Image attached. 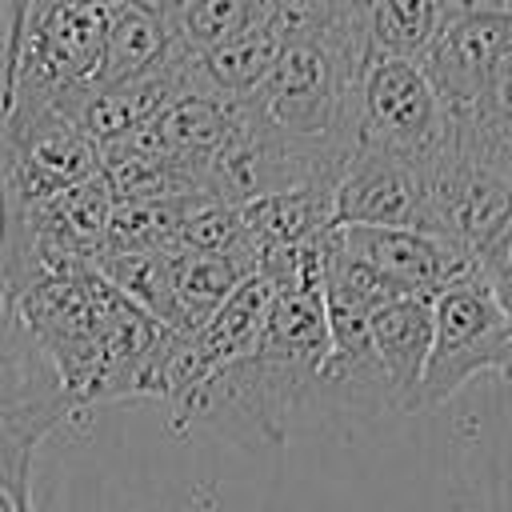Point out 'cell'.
<instances>
[{
  "label": "cell",
  "instance_id": "4fadbf2b",
  "mask_svg": "<svg viewBox=\"0 0 512 512\" xmlns=\"http://www.w3.org/2000/svg\"><path fill=\"white\" fill-rule=\"evenodd\" d=\"M244 236L256 260H272L280 252H296L316 244L332 228V192L328 188H288L272 196H256L240 204Z\"/></svg>",
  "mask_w": 512,
  "mask_h": 512
},
{
  "label": "cell",
  "instance_id": "3957f363",
  "mask_svg": "<svg viewBox=\"0 0 512 512\" xmlns=\"http://www.w3.org/2000/svg\"><path fill=\"white\" fill-rule=\"evenodd\" d=\"M108 36V8L32 0L12 64L0 72V112L16 100H60L96 84Z\"/></svg>",
  "mask_w": 512,
  "mask_h": 512
},
{
  "label": "cell",
  "instance_id": "e0dca14e",
  "mask_svg": "<svg viewBox=\"0 0 512 512\" xmlns=\"http://www.w3.org/2000/svg\"><path fill=\"white\" fill-rule=\"evenodd\" d=\"M444 28L440 0H380L368 20V56L424 60Z\"/></svg>",
  "mask_w": 512,
  "mask_h": 512
},
{
  "label": "cell",
  "instance_id": "2e32d148",
  "mask_svg": "<svg viewBox=\"0 0 512 512\" xmlns=\"http://www.w3.org/2000/svg\"><path fill=\"white\" fill-rule=\"evenodd\" d=\"M268 12H272V0H188L180 20L168 32L188 56L200 60L224 48L228 40H236L240 32L264 24Z\"/></svg>",
  "mask_w": 512,
  "mask_h": 512
},
{
  "label": "cell",
  "instance_id": "52a82bcc",
  "mask_svg": "<svg viewBox=\"0 0 512 512\" xmlns=\"http://www.w3.org/2000/svg\"><path fill=\"white\" fill-rule=\"evenodd\" d=\"M276 300V272L272 268H256L200 328L192 332H176L160 368V392L156 400H164L168 408H176L184 396H192L208 376H216L224 364H232L236 356H244L260 332L264 320L272 312Z\"/></svg>",
  "mask_w": 512,
  "mask_h": 512
},
{
  "label": "cell",
  "instance_id": "7a4b0ae2",
  "mask_svg": "<svg viewBox=\"0 0 512 512\" xmlns=\"http://www.w3.org/2000/svg\"><path fill=\"white\" fill-rule=\"evenodd\" d=\"M512 224V176L492 148V124H448L440 148L424 164V224L476 260Z\"/></svg>",
  "mask_w": 512,
  "mask_h": 512
},
{
  "label": "cell",
  "instance_id": "5b68a950",
  "mask_svg": "<svg viewBox=\"0 0 512 512\" xmlns=\"http://www.w3.org/2000/svg\"><path fill=\"white\" fill-rule=\"evenodd\" d=\"M100 172V144L56 104L16 100L0 112V212H24Z\"/></svg>",
  "mask_w": 512,
  "mask_h": 512
},
{
  "label": "cell",
  "instance_id": "ffe728a7",
  "mask_svg": "<svg viewBox=\"0 0 512 512\" xmlns=\"http://www.w3.org/2000/svg\"><path fill=\"white\" fill-rule=\"evenodd\" d=\"M484 116L496 124H512V44L504 48V56L492 68L488 80V100H484Z\"/></svg>",
  "mask_w": 512,
  "mask_h": 512
},
{
  "label": "cell",
  "instance_id": "8fae6325",
  "mask_svg": "<svg viewBox=\"0 0 512 512\" xmlns=\"http://www.w3.org/2000/svg\"><path fill=\"white\" fill-rule=\"evenodd\" d=\"M332 224L420 228L424 224V168L356 148L332 192Z\"/></svg>",
  "mask_w": 512,
  "mask_h": 512
},
{
  "label": "cell",
  "instance_id": "4316f807",
  "mask_svg": "<svg viewBox=\"0 0 512 512\" xmlns=\"http://www.w3.org/2000/svg\"><path fill=\"white\" fill-rule=\"evenodd\" d=\"M504 16H508V24H512V0H508V8H504Z\"/></svg>",
  "mask_w": 512,
  "mask_h": 512
},
{
  "label": "cell",
  "instance_id": "83f0119b",
  "mask_svg": "<svg viewBox=\"0 0 512 512\" xmlns=\"http://www.w3.org/2000/svg\"><path fill=\"white\" fill-rule=\"evenodd\" d=\"M0 512H16V508H8V504H4V500H0Z\"/></svg>",
  "mask_w": 512,
  "mask_h": 512
},
{
  "label": "cell",
  "instance_id": "7402d4cb",
  "mask_svg": "<svg viewBox=\"0 0 512 512\" xmlns=\"http://www.w3.org/2000/svg\"><path fill=\"white\" fill-rule=\"evenodd\" d=\"M508 0H440L444 24L452 20H476V16H504Z\"/></svg>",
  "mask_w": 512,
  "mask_h": 512
},
{
  "label": "cell",
  "instance_id": "6da1fadb",
  "mask_svg": "<svg viewBox=\"0 0 512 512\" xmlns=\"http://www.w3.org/2000/svg\"><path fill=\"white\" fill-rule=\"evenodd\" d=\"M324 236L260 264L276 272V300L264 332L244 356L224 364L192 396L168 408V428L176 436H184L188 428H212L216 436L260 452L280 448L304 412L324 416Z\"/></svg>",
  "mask_w": 512,
  "mask_h": 512
},
{
  "label": "cell",
  "instance_id": "cb8c5ba5",
  "mask_svg": "<svg viewBox=\"0 0 512 512\" xmlns=\"http://www.w3.org/2000/svg\"><path fill=\"white\" fill-rule=\"evenodd\" d=\"M376 4H380V0H328V8H336L340 16H348V20H360V24H368V20H372Z\"/></svg>",
  "mask_w": 512,
  "mask_h": 512
},
{
  "label": "cell",
  "instance_id": "9a60e30c",
  "mask_svg": "<svg viewBox=\"0 0 512 512\" xmlns=\"http://www.w3.org/2000/svg\"><path fill=\"white\" fill-rule=\"evenodd\" d=\"M168 40H172V32L160 20H152L128 4L112 8L96 84H124V80L152 76L168 56Z\"/></svg>",
  "mask_w": 512,
  "mask_h": 512
},
{
  "label": "cell",
  "instance_id": "5bb4252c",
  "mask_svg": "<svg viewBox=\"0 0 512 512\" xmlns=\"http://www.w3.org/2000/svg\"><path fill=\"white\" fill-rule=\"evenodd\" d=\"M256 268L240 256L216 252H172V320L168 332L200 328Z\"/></svg>",
  "mask_w": 512,
  "mask_h": 512
},
{
  "label": "cell",
  "instance_id": "f1b7e54d",
  "mask_svg": "<svg viewBox=\"0 0 512 512\" xmlns=\"http://www.w3.org/2000/svg\"><path fill=\"white\" fill-rule=\"evenodd\" d=\"M24 512H36V508H24Z\"/></svg>",
  "mask_w": 512,
  "mask_h": 512
},
{
  "label": "cell",
  "instance_id": "603a6c76",
  "mask_svg": "<svg viewBox=\"0 0 512 512\" xmlns=\"http://www.w3.org/2000/svg\"><path fill=\"white\" fill-rule=\"evenodd\" d=\"M124 4L136 8V12H144V16H152V20H160L164 28H172L180 20V12H184L188 0H124Z\"/></svg>",
  "mask_w": 512,
  "mask_h": 512
},
{
  "label": "cell",
  "instance_id": "ac0fdd59",
  "mask_svg": "<svg viewBox=\"0 0 512 512\" xmlns=\"http://www.w3.org/2000/svg\"><path fill=\"white\" fill-rule=\"evenodd\" d=\"M44 436H48L44 428L0 420V500L16 512L32 508L28 480H32V456H36Z\"/></svg>",
  "mask_w": 512,
  "mask_h": 512
},
{
  "label": "cell",
  "instance_id": "9c48e42d",
  "mask_svg": "<svg viewBox=\"0 0 512 512\" xmlns=\"http://www.w3.org/2000/svg\"><path fill=\"white\" fill-rule=\"evenodd\" d=\"M512 44V24L508 16H476V20H452L440 28L432 48L424 52V72L444 104L448 124H472L488 120L484 100H488V80L504 48Z\"/></svg>",
  "mask_w": 512,
  "mask_h": 512
},
{
  "label": "cell",
  "instance_id": "d4e9b609",
  "mask_svg": "<svg viewBox=\"0 0 512 512\" xmlns=\"http://www.w3.org/2000/svg\"><path fill=\"white\" fill-rule=\"evenodd\" d=\"M488 124H492V148H496L504 172L512 176V124H496V120H488Z\"/></svg>",
  "mask_w": 512,
  "mask_h": 512
},
{
  "label": "cell",
  "instance_id": "8992f818",
  "mask_svg": "<svg viewBox=\"0 0 512 512\" xmlns=\"http://www.w3.org/2000/svg\"><path fill=\"white\" fill-rule=\"evenodd\" d=\"M444 104L420 60L368 56L356 92V148L428 164L444 140Z\"/></svg>",
  "mask_w": 512,
  "mask_h": 512
},
{
  "label": "cell",
  "instance_id": "30bf717a",
  "mask_svg": "<svg viewBox=\"0 0 512 512\" xmlns=\"http://www.w3.org/2000/svg\"><path fill=\"white\" fill-rule=\"evenodd\" d=\"M332 240L384 272L392 284H400L412 296H436L448 280L468 272L476 260L460 252L456 244L420 232V228H372V224H332Z\"/></svg>",
  "mask_w": 512,
  "mask_h": 512
},
{
  "label": "cell",
  "instance_id": "277c9868",
  "mask_svg": "<svg viewBox=\"0 0 512 512\" xmlns=\"http://www.w3.org/2000/svg\"><path fill=\"white\" fill-rule=\"evenodd\" d=\"M484 372L512 380V328L472 264L432 296V352L416 412L452 400Z\"/></svg>",
  "mask_w": 512,
  "mask_h": 512
},
{
  "label": "cell",
  "instance_id": "7c38bea8",
  "mask_svg": "<svg viewBox=\"0 0 512 512\" xmlns=\"http://www.w3.org/2000/svg\"><path fill=\"white\" fill-rule=\"evenodd\" d=\"M368 328L396 412H416L424 364L432 352V296H396L368 316Z\"/></svg>",
  "mask_w": 512,
  "mask_h": 512
},
{
  "label": "cell",
  "instance_id": "484cf974",
  "mask_svg": "<svg viewBox=\"0 0 512 512\" xmlns=\"http://www.w3.org/2000/svg\"><path fill=\"white\" fill-rule=\"evenodd\" d=\"M68 4H88V8H108V12H112V8H120L124 0H68Z\"/></svg>",
  "mask_w": 512,
  "mask_h": 512
},
{
  "label": "cell",
  "instance_id": "ba28073f",
  "mask_svg": "<svg viewBox=\"0 0 512 512\" xmlns=\"http://www.w3.org/2000/svg\"><path fill=\"white\" fill-rule=\"evenodd\" d=\"M72 416L76 408L56 364L32 336L12 284L0 276V420L52 432Z\"/></svg>",
  "mask_w": 512,
  "mask_h": 512
},
{
  "label": "cell",
  "instance_id": "44dd1931",
  "mask_svg": "<svg viewBox=\"0 0 512 512\" xmlns=\"http://www.w3.org/2000/svg\"><path fill=\"white\" fill-rule=\"evenodd\" d=\"M28 8L32 0H4V44H0V72L12 64L16 56V44H20V32H24V20H28Z\"/></svg>",
  "mask_w": 512,
  "mask_h": 512
},
{
  "label": "cell",
  "instance_id": "d6986e66",
  "mask_svg": "<svg viewBox=\"0 0 512 512\" xmlns=\"http://www.w3.org/2000/svg\"><path fill=\"white\" fill-rule=\"evenodd\" d=\"M476 272H480V280L488 284L492 300L500 304V312H504V320H508V328H512V224H508L492 244H484V248L476 252Z\"/></svg>",
  "mask_w": 512,
  "mask_h": 512
}]
</instances>
